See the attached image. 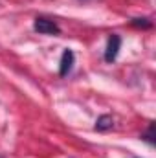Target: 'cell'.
Returning <instances> with one entry per match:
<instances>
[{"mask_svg":"<svg viewBox=\"0 0 156 158\" xmlns=\"http://www.w3.org/2000/svg\"><path fill=\"white\" fill-rule=\"evenodd\" d=\"M33 30L40 35H59L61 33V28L57 26V22H53V20H50L46 17H37L35 19Z\"/></svg>","mask_w":156,"mask_h":158,"instance_id":"6da1fadb","label":"cell"},{"mask_svg":"<svg viewBox=\"0 0 156 158\" xmlns=\"http://www.w3.org/2000/svg\"><path fill=\"white\" fill-rule=\"evenodd\" d=\"M119 48H121V39H119V35L112 33V35L109 37L107 50H105V61H107V63H114V61H116L117 53H119Z\"/></svg>","mask_w":156,"mask_h":158,"instance_id":"7a4b0ae2","label":"cell"},{"mask_svg":"<svg viewBox=\"0 0 156 158\" xmlns=\"http://www.w3.org/2000/svg\"><path fill=\"white\" fill-rule=\"evenodd\" d=\"M74 61H76L74 52H72V50H64L63 55H61V63H59V76H61V77H66V76L72 72Z\"/></svg>","mask_w":156,"mask_h":158,"instance_id":"3957f363","label":"cell"},{"mask_svg":"<svg viewBox=\"0 0 156 158\" xmlns=\"http://www.w3.org/2000/svg\"><path fill=\"white\" fill-rule=\"evenodd\" d=\"M112 125H114L112 116L103 114V116H99L97 121H96V131H109V129H112Z\"/></svg>","mask_w":156,"mask_h":158,"instance_id":"277c9868","label":"cell"},{"mask_svg":"<svg viewBox=\"0 0 156 158\" xmlns=\"http://www.w3.org/2000/svg\"><path fill=\"white\" fill-rule=\"evenodd\" d=\"M132 26H136V28H151L153 22L149 19H134L132 20Z\"/></svg>","mask_w":156,"mask_h":158,"instance_id":"5b68a950","label":"cell"},{"mask_svg":"<svg viewBox=\"0 0 156 158\" xmlns=\"http://www.w3.org/2000/svg\"><path fill=\"white\" fill-rule=\"evenodd\" d=\"M153 129H154V127H153V125H151V127H149V132H147V134H143V136H142V138H145V140H147V142H149V143H154V142H153Z\"/></svg>","mask_w":156,"mask_h":158,"instance_id":"8992f818","label":"cell"}]
</instances>
